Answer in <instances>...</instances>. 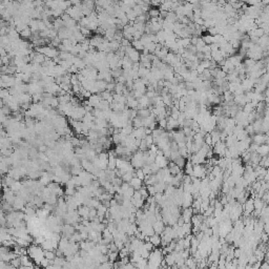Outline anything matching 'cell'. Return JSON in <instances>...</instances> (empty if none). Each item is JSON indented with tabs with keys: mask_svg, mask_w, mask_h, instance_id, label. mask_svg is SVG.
<instances>
[{
	"mask_svg": "<svg viewBox=\"0 0 269 269\" xmlns=\"http://www.w3.org/2000/svg\"><path fill=\"white\" fill-rule=\"evenodd\" d=\"M266 135L264 133H255L253 136H251V140L253 143L257 145H262L265 144V141H266Z\"/></svg>",
	"mask_w": 269,
	"mask_h": 269,
	"instance_id": "1",
	"label": "cell"
},
{
	"mask_svg": "<svg viewBox=\"0 0 269 269\" xmlns=\"http://www.w3.org/2000/svg\"><path fill=\"white\" fill-rule=\"evenodd\" d=\"M182 217L184 218L185 223H191V218L194 216V211H192V207H188V208H183L182 210Z\"/></svg>",
	"mask_w": 269,
	"mask_h": 269,
	"instance_id": "2",
	"label": "cell"
},
{
	"mask_svg": "<svg viewBox=\"0 0 269 269\" xmlns=\"http://www.w3.org/2000/svg\"><path fill=\"white\" fill-rule=\"evenodd\" d=\"M167 167L169 168V171H170L171 176H177V175H179L180 172L182 171V168H180L174 161H169Z\"/></svg>",
	"mask_w": 269,
	"mask_h": 269,
	"instance_id": "3",
	"label": "cell"
},
{
	"mask_svg": "<svg viewBox=\"0 0 269 269\" xmlns=\"http://www.w3.org/2000/svg\"><path fill=\"white\" fill-rule=\"evenodd\" d=\"M90 207L86 205H81L78 207V214H80V217H82L83 219H88L90 218ZM90 220V219H88Z\"/></svg>",
	"mask_w": 269,
	"mask_h": 269,
	"instance_id": "4",
	"label": "cell"
},
{
	"mask_svg": "<svg viewBox=\"0 0 269 269\" xmlns=\"http://www.w3.org/2000/svg\"><path fill=\"white\" fill-rule=\"evenodd\" d=\"M165 226H166V225H165L164 222H163L162 220L156 221V222L153 224V229H155V232H156V233H158V234H161L163 231H164Z\"/></svg>",
	"mask_w": 269,
	"mask_h": 269,
	"instance_id": "5",
	"label": "cell"
},
{
	"mask_svg": "<svg viewBox=\"0 0 269 269\" xmlns=\"http://www.w3.org/2000/svg\"><path fill=\"white\" fill-rule=\"evenodd\" d=\"M129 184H130V186L135 188L136 190H139L140 188L143 186V184H144V181L139 179L138 177H133V179H131V181L129 182Z\"/></svg>",
	"mask_w": 269,
	"mask_h": 269,
	"instance_id": "6",
	"label": "cell"
},
{
	"mask_svg": "<svg viewBox=\"0 0 269 269\" xmlns=\"http://www.w3.org/2000/svg\"><path fill=\"white\" fill-rule=\"evenodd\" d=\"M133 135L135 137H136L137 139H145V137L147 136L146 135V133H145V127L144 126H142V127H139V128H133Z\"/></svg>",
	"mask_w": 269,
	"mask_h": 269,
	"instance_id": "7",
	"label": "cell"
},
{
	"mask_svg": "<svg viewBox=\"0 0 269 269\" xmlns=\"http://www.w3.org/2000/svg\"><path fill=\"white\" fill-rule=\"evenodd\" d=\"M257 153L259 155H261L262 157H267L269 155V145L268 144L260 145L257 149Z\"/></svg>",
	"mask_w": 269,
	"mask_h": 269,
	"instance_id": "8",
	"label": "cell"
},
{
	"mask_svg": "<svg viewBox=\"0 0 269 269\" xmlns=\"http://www.w3.org/2000/svg\"><path fill=\"white\" fill-rule=\"evenodd\" d=\"M149 241H151V243L153 244V246L155 247H160L161 246V243H162V239H161V235L158 233H155L153 234L151 237V239H149Z\"/></svg>",
	"mask_w": 269,
	"mask_h": 269,
	"instance_id": "9",
	"label": "cell"
},
{
	"mask_svg": "<svg viewBox=\"0 0 269 269\" xmlns=\"http://www.w3.org/2000/svg\"><path fill=\"white\" fill-rule=\"evenodd\" d=\"M164 260L166 261L168 267H171L172 265L176 264V255H175L174 252H170V253H167V255L164 257Z\"/></svg>",
	"mask_w": 269,
	"mask_h": 269,
	"instance_id": "10",
	"label": "cell"
},
{
	"mask_svg": "<svg viewBox=\"0 0 269 269\" xmlns=\"http://www.w3.org/2000/svg\"><path fill=\"white\" fill-rule=\"evenodd\" d=\"M184 172L186 175H189V176H192V174H194V164L190 161V159H188L186 162L185 167H184Z\"/></svg>",
	"mask_w": 269,
	"mask_h": 269,
	"instance_id": "11",
	"label": "cell"
},
{
	"mask_svg": "<svg viewBox=\"0 0 269 269\" xmlns=\"http://www.w3.org/2000/svg\"><path fill=\"white\" fill-rule=\"evenodd\" d=\"M174 162L176 163V164L178 165V166H179L180 168H182V169H184L186 162H187V160H186V158H184V157L180 156V157H178V158H177L176 160H175Z\"/></svg>",
	"mask_w": 269,
	"mask_h": 269,
	"instance_id": "12",
	"label": "cell"
},
{
	"mask_svg": "<svg viewBox=\"0 0 269 269\" xmlns=\"http://www.w3.org/2000/svg\"><path fill=\"white\" fill-rule=\"evenodd\" d=\"M20 36L21 38H24V39H29V38H32L33 36V32L32 29H31V27H26L25 29H23V31H21L20 32Z\"/></svg>",
	"mask_w": 269,
	"mask_h": 269,
	"instance_id": "13",
	"label": "cell"
},
{
	"mask_svg": "<svg viewBox=\"0 0 269 269\" xmlns=\"http://www.w3.org/2000/svg\"><path fill=\"white\" fill-rule=\"evenodd\" d=\"M131 45H133L137 51H143V49H144V44L142 43L141 40H133L131 41Z\"/></svg>",
	"mask_w": 269,
	"mask_h": 269,
	"instance_id": "14",
	"label": "cell"
},
{
	"mask_svg": "<svg viewBox=\"0 0 269 269\" xmlns=\"http://www.w3.org/2000/svg\"><path fill=\"white\" fill-rule=\"evenodd\" d=\"M113 198H114V194H110L108 191H105V192H103V194L99 197V200H100V201H110Z\"/></svg>",
	"mask_w": 269,
	"mask_h": 269,
	"instance_id": "15",
	"label": "cell"
},
{
	"mask_svg": "<svg viewBox=\"0 0 269 269\" xmlns=\"http://www.w3.org/2000/svg\"><path fill=\"white\" fill-rule=\"evenodd\" d=\"M98 157H99V159H100V161L105 162V163L108 164V158H110L108 153H104V151H102V153H98Z\"/></svg>",
	"mask_w": 269,
	"mask_h": 269,
	"instance_id": "16",
	"label": "cell"
},
{
	"mask_svg": "<svg viewBox=\"0 0 269 269\" xmlns=\"http://www.w3.org/2000/svg\"><path fill=\"white\" fill-rule=\"evenodd\" d=\"M108 257H110V262H115V261H117V259L119 257V251H112V250H110L108 251Z\"/></svg>",
	"mask_w": 269,
	"mask_h": 269,
	"instance_id": "17",
	"label": "cell"
},
{
	"mask_svg": "<svg viewBox=\"0 0 269 269\" xmlns=\"http://www.w3.org/2000/svg\"><path fill=\"white\" fill-rule=\"evenodd\" d=\"M44 255L49 260H55V257H57L56 252L54 250H44Z\"/></svg>",
	"mask_w": 269,
	"mask_h": 269,
	"instance_id": "18",
	"label": "cell"
},
{
	"mask_svg": "<svg viewBox=\"0 0 269 269\" xmlns=\"http://www.w3.org/2000/svg\"><path fill=\"white\" fill-rule=\"evenodd\" d=\"M133 172H135V171H133V172H130V171H128V172H125V174L122 176V179H123V181H124V182H128V183H129L130 181H131V179H133V177H135V176H133Z\"/></svg>",
	"mask_w": 269,
	"mask_h": 269,
	"instance_id": "19",
	"label": "cell"
},
{
	"mask_svg": "<svg viewBox=\"0 0 269 269\" xmlns=\"http://www.w3.org/2000/svg\"><path fill=\"white\" fill-rule=\"evenodd\" d=\"M11 264H12L15 268H20V266H21L20 257H15V259H13V260L11 261Z\"/></svg>",
	"mask_w": 269,
	"mask_h": 269,
	"instance_id": "20",
	"label": "cell"
},
{
	"mask_svg": "<svg viewBox=\"0 0 269 269\" xmlns=\"http://www.w3.org/2000/svg\"><path fill=\"white\" fill-rule=\"evenodd\" d=\"M145 141H146V144H147V146L149 148H151V146L155 144V141H153V135H147V136L145 137Z\"/></svg>",
	"mask_w": 269,
	"mask_h": 269,
	"instance_id": "21",
	"label": "cell"
},
{
	"mask_svg": "<svg viewBox=\"0 0 269 269\" xmlns=\"http://www.w3.org/2000/svg\"><path fill=\"white\" fill-rule=\"evenodd\" d=\"M112 140H113V143L119 145L121 143V135L120 133H114L112 136Z\"/></svg>",
	"mask_w": 269,
	"mask_h": 269,
	"instance_id": "22",
	"label": "cell"
},
{
	"mask_svg": "<svg viewBox=\"0 0 269 269\" xmlns=\"http://www.w3.org/2000/svg\"><path fill=\"white\" fill-rule=\"evenodd\" d=\"M135 174H136V177H138L139 179H141V180H143V181H144L145 174H144V171H143V169H142V168H137L136 170H135Z\"/></svg>",
	"mask_w": 269,
	"mask_h": 269,
	"instance_id": "23",
	"label": "cell"
},
{
	"mask_svg": "<svg viewBox=\"0 0 269 269\" xmlns=\"http://www.w3.org/2000/svg\"><path fill=\"white\" fill-rule=\"evenodd\" d=\"M129 250H128L126 247H124V248H122L121 250H119V257L121 259V257H127V255H129Z\"/></svg>",
	"mask_w": 269,
	"mask_h": 269,
	"instance_id": "24",
	"label": "cell"
},
{
	"mask_svg": "<svg viewBox=\"0 0 269 269\" xmlns=\"http://www.w3.org/2000/svg\"><path fill=\"white\" fill-rule=\"evenodd\" d=\"M158 125H159V127L166 129V127H167V118L160 119L159 121H158Z\"/></svg>",
	"mask_w": 269,
	"mask_h": 269,
	"instance_id": "25",
	"label": "cell"
},
{
	"mask_svg": "<svg viewBox=\"0 0 269 269\" xmlns=\"http://www.w3.org/2000/svg\"><path fill=\"white\" fill-rule=\"evenodd\" d=\"M139 149H140V151H147L148 149H149V147H148L147 144H146V141H145V139H142L141 140V143H140Z\"/></svg>",
	"mask_w": 269,
	"mask_h": 269,
	"instance_id": "26",
	"label": "cell"
},
{
	"mask_svg": "<svg viewBox=\"0 0 269 269\" xmlns=\"http://www.w3.org/2000/svg\"><path fill=\"white\" fill-rule=\"evenodd\" d=\"M76 191H77L76 187H66V189H65V194H66V196H75Z\"/></svg>",
	"mask_w": 269,
	"mask_h": 269,
	"instance_id": "27",
	"label": "cell"
},
{
	"mask_svg": "<svg viewBox=\"0 0 269 269\" xmlns=\"http://www.w3.org/2000/svg\"><path fill=\"white\" fill-rule=\"evenodd\" d=\"M204 141H205L206 144L209 145V146H212V145H214L212 144V139H211L210 133H208L205 137H204Z\"/></svg>",
	"mask_w": 269,
	"mask_h": 269,
	"instance_id": "28",
	"label": "cell"
},
{
	"mask_svg": "<svg viewBox=\"0 0 269 269\" xmlns=\"http://www.w3.org/2000/svg\"><path fill=\"white\" fill-rule=\"evenodd\" d=\"M10 95H11L10 94V88H1V99L6 98Z\"/></svg>",
	"mask_w": 269,
	"mask_h": 269,
	"instance_id": "29",
	"label": "cell"
},
{
	"mask_svg": "<svg viewBox=\"0 0 269 269\" xmlns=\"http://www.w3.org/2000/svg\"><path fill=\"white\" fill-rule=\"evenodd\" d=\"M146 186H147V190H148V192H149V196H155V194H157L155 185H146Z\"/></svg>",
	"mask_w": 269,
	"mask_h": 269,
	"instance_id": "30",
	"label": "cell"
},
{
	"mask_svg": "<svg viewBox=\"0 0 269 269\" xmlns=\"http://www.w3.org/2000/svg\"><path fill=\"white\" fill-rule=\"evenodd\" d=\"M97 216V208H95V207H90V221L93 220L94 218Z\"/></svg>",
	"mask_w": 269,
	"mask_h": 269,
	"instance_id": "31",
	"label": "cell"
},
{
	"mask_svg": "<svg viewBox=\"0 0 269 269\" xmlns=\"http://www.w3.org/2000/svg\"><path fill=\"white\" fill-rule=\"evenodd\" d=\"M144 246L148 251H153V249H155V246H153V244L151 243V241H148V242H144Z\"/></svg>",
	"mask_w": 269,
	"mask_h": 269,
	"instance_id": "32",
	"label": "cell"
},
{
	"mask_svg": "<svg viewBox=\"0 0 269 269\" xmlns=\"http://www.w3.org/2000/svg\"><path fill=\"white\" fill-rule=\"evenodd\" d=\"M114 242L116 243L117 247H118L119 250H121L122 248H124V242L122 240H114Z\"/></svg>",
	"mask_w": 269,
	"mask_h": 269,
	"instance_id": "33",
	"label": "cell"
},
{
	"mask_svg": "<svg viewBox=\"0 0 269 269\" xmlns=\"http://www.w3.org/2000/svg\"><path fill=\"white\" fill-rule=\"evenodd\" d=\"M40 265H41V267H44V268H47V267H49V265H51V264H49V259H47V257H44L43 260L41 261Z\"/></svg>",
	"mask_w": 269,
	"mask_h": 269,
	"instance_id": "34",
	"label": "cell"
},
{
	"mask_svg": "<svg viewBox=\"0 0 269 269\" xmlns=\"http://www.w3.org/2000/svg\"><path fill=\"white\" fill-rule=\"evenodd\" d=\"M129 187H130V184L128 182H123V183H122L121 189H122V191H123V192H125V191L127 190Z\"/></svg>",
	"mask_w": 269,
	"mask_h": 269,
	"instance_id": "35",
	"label": "cell"
},
{
	"mask_svg": "<svg viewBox=\"0 0 269 269\" xmlns=\"http://www.w3.org/2000/svg\"><path fill=\"white\" fill-rule=\"evenodd\" d=\"M133 199L135 200V201H137V200L142 199L141 192H140L139 190H136V191H135V194H133Z\"/></svg>",
	"mask_w": 269,
	"mask_h": 269,
	"instance_id": "36",
	"label": "cell"
},
{
	"mask_svg": "<svg viewBox=\"0 0 269 269\" xmlns=\"http://www.w3.org/2000/svg\"><path fill=\"white\" fill-rule=\"evenodd\" d=\"M47 149H49V148H47V145H42V144L39 145V151H40V153H45Z\"/></svg>",
	"mask_w": 269,
	"mask_h": 269,
	"instance_id": "37",
	"label": "cell"
},
{
	"mask_svg": "<svg viewBox=\"0 0 269 269\" xmlns=\"http://www.w3.org/2000/svg\"><path fill=\"white\" fill-rule=\"evenodd\" d=\"M118 204H119L118 201H117L115 198H113V199L110 200V206H117Z\"/></svg>",
	"mask_w": 269,
	"mask_h": 269,
	"instance_id": "38",
	"label": "cell"
},
{
	"mask_svg": "<svg viewBox=\"0 0 269 269\" xmlns=\"http://www.w3.org/2000/svg\"><path fill=\"white\" fill-rule=\"evenodd\" d=\"M101 203L104 206H106L107 208H110V201H101Z\"/></svg>",
	"mask_w": 269,
	"mask_h": 269,
	"instance_id": "39",
	"label": "cell"
}]
</instances>
